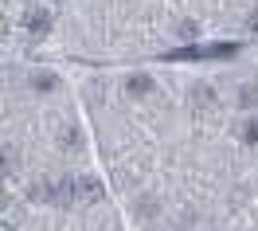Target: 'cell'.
I'll use <instances>...</instances> for the list:
<instances>
[{"label":"cell","instance_id":"obj_3","mask_svg":"<svg viewBox=\"0 0 258 231\" xmlns=\"http://www.w3.org/2000/svg\"><path fill=\"white\" fill-rule=\"evenodd\" d=\"M28 86H32L35 94H51V90L59 86V79H55V71H32V75H28Z\"/></svg>","mask_w":258,"mask_h":231},{"label":"cell","instance_id":"obj_9","mask_svg":"<svg viewBox=\"0 0 258 231\" xmlns=\"http://www.w3.org/2000/svg\"><path fill=\"white\" fill-rule=\"evenodd\" d=\"M246 32H250V35H258V8L250 12V16H246Z\"/></svg>","mask_w":258,"mask_h":231},{"label":"cell","instance_id":"obj_8","mask_svg":"<svg viewBox=\"0 0 258 231\" xmlns=\"http://www.w3.org/2000/svg\"><path fill=\"white\" fill-rule=\"evenodd\" d=\"M235 102H239L242 110L250 114V110L258 106V86H239V94H235Z\"/></svg>","mask_w":258,"mask_h":231},{"label":"cell","instance_id":"obj_6","mask_svg":"<svg viewBox=\"0 0 258 231\" xmlns=\"http://www.w3.org/2000/svg\"><path fill=\"white\" fill-rule=\"evenodd\" d=\"M176 43H200V28L192 20H180L176 24Z\"/></svg>","mask_w":258,"mask_h":231},{"label":"cell","instance_id":"obj_4","mask_svg":"<svg viewBox=\"0 0 258 231\" xmlns=\"http://www.w3.org/2000/svg\"><path fill=\"white\" fill-rule=\"evenodd\" d=\"M239 137H242V145H258V114H246V118H242Z\"/></svg>","mask_w":258,"mask_h":231},{"label":"cell","instance_id":"obj_7","mask_svg":"<svg viewBox=\"0 0 258 231\" xmlns=\"http://www.w3.org/2000/svg\"><path fill=\"white\" fill-rule=\"evenodd\" d=\"M59 145H63V153H79V149H82V133H79V126H67Z\"/></svg>","mask_w":258,"mask_h":231},{"label":"cell","instance_id":"obj_1","mask_svg":"<svg viewBox=\"0 0 258 231\" xmlns=\"http://www.w3.org/2000/svg\"><path fill=\"white\" fill-rule=\"evenodd\" d=\"M20 24H24V32H32V35H47L51 24H55V12L43 8V4H32L28 12H20Z\"/></svg>","mask_w":258,"mask_h":231},{"label":"cell","instance_id":"obj_5","mask_svg":"<svg viewBox=\"0 0 258 231\" xmlns=\"http://www.w3.org/2000/svg\"><path fill=\"white\" fill-rule=\"evenodd\" d=\"M188 98H192L196 106H211V102H215V86H208V83H192Z\"/></svg>","mask_w":258,"mask_h":231},{"label":"cell","instance_id":"obj_2","mask_svg":"<svg viewBox=\"0 0 258 231\" xmlns=\"http://www.w3.org/2000/svg\"><path fill=\"white\" fill-rule=\"evenodd\" d=\"M157 90V79L153 75H125V94L129 98H149Z\"/></svg>","mask_w":258,"mask_h":231}]
</instances>
